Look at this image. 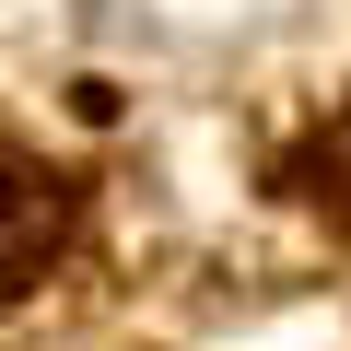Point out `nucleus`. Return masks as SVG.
<instances>
[{
	"label": "nucleus",
	"mask_w": 351,
	"mask_h": 351,
	"mask_svg": "<svg viewBox=\"0 0 351 351\" xmlns=\"http://www.w3.org/2000/svg\"><path fill=\"white\" fill-rule=\"evenodd\" d=\"M59 234H71V188H59L24 141H0V304L59 258Z\"/></svg>",
	"instance_id": "1"
},
{
	"label": "nucleus",
	"mask_w": 351,
	"mask_h": 351,
	"mask_svg": "<svg viewBox=\"0 0 351 351\" xmlns=\"http://www.w3.org/2000/svg\"><path fill=\"white\" fill-rule=\"evenodd\" d=\"M281 188H293L328 234H351V106H339L328 129H304V152L281 164Z\"/></svg>",
	"instance_id": "2"
}]
</instances>
